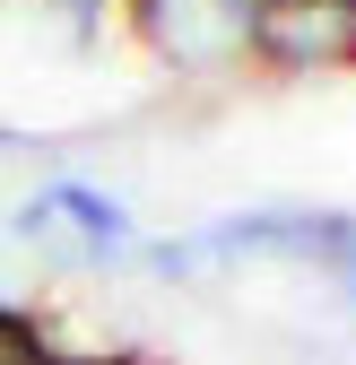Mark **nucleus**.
<instances>
[{
  "mask_svg": "<svg viewBox=\"0 0 356 365\" xmlns=\"http://www.w3.org/2000/svg\"><path fill=\"white\" fill-rule=\"evenodd\" d=\"M9 148H26V130H18V122H0V157H9Z\"/></svg>",
  "mask_w": 356,
  "mask_h": 365,
  "instance_id": "nucleus-5",
  "label": "nucleus"
},
{
  "mask_svg": "<svg viewBox=\"0 0 356 365\" xmlns=\"http://www.w3.org/2000/svg\"><path fill=\"white\" fill-rule=\"evenodd\" d=\"M122 18L148 35V53L174 70H235L252 61V26H261V0H122Z\"/></svg>",
  "mask_w": 356,
  "mask_h": 365,
  "instance_id": "nucleus-1",
  "label": "nucleus"
},
{
  "mask_svg": "<svg viewBox=\"0 0 356 365\" xmlns=\"http://www.w3.org/2000/svg\"><path fill=\"white\" fill-rule=\"evenodd\" d=\"M70 18H105V9H122V0H61Z\"/></svg>",
  "mask_w": 356,
  "mask_h": 365,
  "instance_id": "nucleus-4",
  "label": "nucleus"
},
{
  "mask_svg": "<svg viewBox=\"0 0 356 365\" xmlns=\"http://www.w3.org/2000/svg\"><path fill=\"white\" fill-rule=\"evenodd\" d=\"M18 322H26V313H18V304H0V339H9V331H18Z\"/></svg>",
  "mask_w": 356,
  "mask_h": 365,
  "instance_id": "nucleus-6",
  "label": "nucleus"
},
{
  "mask_svg": "<svg viewBox=\"0 0 356 365\" xmlns=\"http://www.w3.org/2000/svg\"><path fill=\"white\" fill-rule=\"evenodd\" d=\"M252 61H270V70H339V61H356L347 0H261Z\"/></svg>",
  "mask_w": 356,
  "mask_h": 365,
  "instance_id": "nucleus-3",
  "label": "nucleus"
},
{
  "mask_svg": "<svg viewBox=\"0 0 356 365\" xmlns=\"http://www.w3.org/2000/svg\"><path fill=\"white\" fill-rule=\"evenodd\" d=\"M53 226H70L87 261L130 269V244H140V226H130V209H122L113 192H96L87 174H53V182H35V200L18 209V235H53Z\"/></svg>",
  "mask_w": 356,
  "mask_h": 365,
  "instance_id": "nucleus-2",
  "label": "nucleus"
}]
</instances>
